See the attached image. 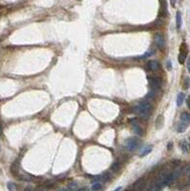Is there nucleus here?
Returning a JSON list of instances; mask_svg holds the SVG:
<instances>
[{
  "label": "nucleus",
  "mask_w": 190,
  "mask_h": 191,
  "mask_svg": "<svg viewBox=\"0 0 190 191\" xmlns=\"http://www.w3.org/2000/svg\"><path fill=\"white\" fill-rule=\"evenodd\" d=\"M77 188V184L76 182H72L68 184V187H67V189L69 190H74V189H76Z\"/></svg>",
  "instance_id": "6ab92c4d"
},
{
  "label": "nucleus",
  "mask_w": 190,
  "mask_h": 191,
  "mask_svg": "<svg viewBox=\"0 0 190 191\" xmlns=\"http://www.w3.org/2000/svg\"><path fill=\"white\" fill-rule=\"evenodd\" d=\"M189 148H190V145H189Z\"/></svg>",
  "instance_id": "7c9ffc66"
},
{
  "label": "nucleus",
  "mask_w": 190,
  "mask_h": 191,
  "mask_svg": "<svg viewBox=\"0 0 190 191\" xmlns=\"http://www.w3.org/2000/svg\"><path fill=\"white\" fill-rule=\"evenodd\" d=\"M167 148H168L169 150H170V149L172 148V142H169L168 144H167Z\"/></svg>",
  "instance_id": "a878e982"
},
{
  "label": "nucleus",
  "mask_w": 190,
  "mask_h": 191,
  "mask_svg": "<svg viewBox=\"0 0 190 191\" xmlns=\"http://www.w3.org/2000/svg\"><path fill=\"white\" fill-rule=\"evenodd\" d=\"M144 185H145V181H144V179L140 178L139 179L138 181L134 184L133 185V189H135V190H142L144 188Z\"/></svg>",
  "instance_id": "0eeeda50"
},
{
  "label": "nucleus",
  "mask_w": 190,
  "mask_h": 191,
  "mask_svg": "<svg viewBox=\"0 0 190 191\" xmlns=\"http://www.w3.org/2000/svg\"><path fill=\"white\" fill-rule=\"evenodd\" d=\"M187 54H188L187 45L185 43H182L181 47H180V54H179V57H178V60L180 62V64H184L185 62Z\"/></svg>",
  "instance_id": "7ed1b4c3"
},
{
  "label": "nucleus",
  "mask_w": 190,
  "mask_h": 191,
  "mask_svg": "<svg viewBox=\"0 0 190 191\" xmlns=\"http://www.w3.org/2000/svg\"><path fill=\"white\" fill-rule=\"evenodd\" d=\"M8 188H9L10 190H15V189H16L15 184L14 183H9V184H8Z\"/></svg>",
  "instance_id": "4be33fe9"
},
{
  "label": "nucleus",
  "mask_w": 190,
  "mask_h": 191,
  "mask_svg": "<svg viewBox=\"0 0 190 191\" xmlns=\"http://www.w3.org/2000/svg\"><path fill=\"white\" fill-rule=\"evenodd\" d=\"M2 134V127H1V124H0V135Z\"/></svg>",
  "instance_id": "cd10ccee"
},
{
  "label": "nucleus",
  "mask_w": 190,
  "mask_h": 191,
  "mask_svg": "<svg viewBox=\"0 0 190 191\" xmlns=\"http://www.w3.org/2000/svg\"><path fill=\"white\" fill-rule=\"evenodd\" d=\"M187 124L186 123H184V122H183L182 120H180V122L178 123V126H177V131L179 132V133H183V132H184L185 131V129L187 128Z\"/></svg>",
  "instance_id": "f8f14e48"
},
{
  "label": "nucleus",
  "mask_w": 190,
  "mask_h": 191,
  "mask_svg": "<svg viewBox=\"0 0 190 191\" xmlns=\"http://www.w3.org/2000/svg\"><path fill=\"white\" fill-rule=\"evenodd\" d=\"M162 125H163V117L161 115L157 118V119H156V127L158 129H161Z\"/></svg>",
  "instance_id": "4468645a"
},
{
  "label": "nucleus",
  "mask_w": 190,
  "mask_h": 191,
  "mask_svg": "<svg viewBox=\"0 0 190 191\" xmlns=\"http://www.w3.org/2000/svg\"><path fill=\"white\" fill-rule=\"evenodd\" d=\"M187 70H188V72L190 73V58H189L188 60H187Z\"/></svg>",
  "instance_id": "393cba45"
},
{
  "label": "nucleus",
  "mask_w": 190,
  "mask_h": 191,
  "mask_svg": "<svg viewBox=\"0 0 190 191\" xmlns=\"http://www.w3.org/2000/svg\"><path fill=\"white\" fill-rule=\"evenodd\" d=\"M156 91H157V90H154V89H152L151 91L146 95V97H145V98L146 99H152L154 97H155V95H156Z\"/></svg>",
  "instance_id": "f3484780"
},
{
  "label": "nucleus",
  "mask_w": 190,
  "mask_h": 191,
  "mask_svg": "<svg viewBox=\"0 0 190 191\" xmlns=\"http://www.w3.org/2000/svg\"><path fill=\"white\" fill-rule=\"evenodd\" d=\"M188 184H189V185H190V175H189V179H188Z\"/></svg>",
  "instance_id": "c85d7f7f"
},
{
  "label": "nucleus",
  "mask_w": 190,
  "mask_h": 191,
  "mask_svg": "<svg viewBox=\"0 0 190 191\" xmlns=\"http://www.w3.org/2000/svg\"><path fill=\"white\" fill-rule=\"evenodd\" d=\"M140 145V140L136 137L134 138H130V139H127L124 142V146L127 150L129 151H133L138 148V146Z\"/></svg>",
  "instance_id": "f03ea898"
},
{
  "label": "nucleus",
  "mask_w": 190,
  "mask_h": 191,
  "mask_svg": "<svg viewBox=\"0 0 190 191\" xmlns=\"http://www.w3.org/2000/svg\"><path fill=\"white\" fill-rule=\"evenodd\" d=\"M176 26L178 30H180L182 27V14L181 12H179V11L176 14Z\"/></svg>",
  "instance_id": "9b49d317"
},
{
  "label": "nucleus",
  "mask_w": 190,
  "mask_h": 191,
  "mask_svg": "<svg viewBox=\"0 0 190 191\" xmlns=\"http://www.w3.org/2000/svg\"><path fill=\"white\" fill-rule=\"evenodd\" d=\"M189 86H190V78L189 77H185L184 81V88L186 90V89L189 88Z\"/></svg>",
  "instance_id": "aec40b11"
},
{
  "label": "nucleus",
  "mask_w": 190,
  "mask_h": 191,
  "mask_svg": "<svg viewBox=\"0 0 190 191\" xmlns=\"http://www.w3.org/2000/svg\"><path fill=\"white\" fill-rule=\"evenodd\" d=\"M151 108H152V106H151V104L149 102H141L137 106L134 107L133 112L136 115L140 116V118L146 119L148 118L149 114H150Z\"/></svg>",
  "instance_id": "f257e3e1"
},
{
  "label": "nucleus",
  "mask_w": 190,
  "mask_h": 191,
  "mask_svg": "<svg viewBox=\"0 0 190 191\" xmlns=\"http://www.w3.org/2000/svg\"><path fill=\"white\" fill-rule=\"evenodd\" d=\"M148 82L151 88L154 90H158L162 86V80L158 76H148Z\"/></svg>",
  "instance_id": "20e7f679"
},
{
  "label": "nucleus",
  "mask_w": 190,
  "mask_h": 191,
  "mask_svg": "<svg viewBox=\"0 0 190 191\" xmlns=\"http://www.w3.org/2000/svg\"><path fill=\"white\" fill-rule=\"evenodd\" d=\"M153 149V146L152 145H147V146L143 147L140 151V157H144L146 156L147 154H149Z\"/></svg>",
  "instance_id": "1a4fd4ad"
},
{
  "label": "nucleus",
  "mask_w": 190,
  "mask_h": 191,
  "mask_svg": "<svg viewBox=\"0 0 190 191\" xmlns=\"http://www.w3.org/2000/svg\"><path fill=\"white\" fill-rule=\"evenodd\" d=\"M167 67H168L169 69H171V62H170V61L167 62Z\"/></svg>",
  "instance_id": "bb28decb"
},
{
  "label": "nucleus",
  "mask_w": 190,
  "mask_h": 191,
  "mask_svg": "<svg viewBox=\"0 0 190 191\" xmlns=\"http://www.w3.org/2000/svg\"><path fill=\"white\" fill-rule=\"evenodd\" d=\"M181 120L184 123H186L187 125L190 124V113H187V112H184L181 115Z\"/></svg>",
  "instance_id": "9d476101"
},
{
  "label": "nucleus",
  "mask_w": 190,
  "mask_h": 191,
  "mask_svg": "<svg viewBox=\"0 0 190 191\" xmlns=\"http://www.w3.org/2000/svg\"><path fill=\"white\" fill-rule=\"evenodd\" d=\"M119 167H120L119 163V162H115V163H112V165H111V170L113 171V172H117V171L119 170Z\"/></svg>",
  "instance_id": "2eb2a0df"
},
{
  "label": "nucleus",
  "mask_w": 190,
  "mask_h": 191,
  "mask_svg": "<svg viewBox=\"0 0 190 191\" xmlns=\"http://www.w3.org/2000/svg\"><path fill=\"white\" fill-rule=\"evenodd\" d=\"M186 104H187V107L189 108V110H190V96L187 98V100H186Z\"/></svg>",
  "instance_id": "b1692460"
},
{
  "label": "nucleus",
  "mask_w": 190,
  "mask_h": 191,
  "mask_svg": "<svg viewBox=\"0 0 190 191\" xmlns=\"http://www.w3.org/2000/svg\"><path fill=\"white\" fill-rule=\"evenodd\" d=\"M146 68L149 71L156 72V71H158L160 69V64H159L158 61H156V60H150L146 64Z\"/></svg>",
  "instance_id": "423d86ee"
},
{
  "label": "nucleus",
  "mask_w": 190,
  "mask_h": 191,
  "mask_svg": "<svg viewBox=\"0 0 190 191\" xmlns=\"http://www.w3.org/2000/svg\"><path fill=\"white\" fill-rule=\"evenodd\" d=\"M154 42L156 44V46L160 49H162L164 47L165 41H164V37L162 33H156V35L154 36Z\"/></svg>",
  "instance_id": "39448f33"
},
{
  "label": "nucleus",
  "mask_w": 190,
  "mask_h": 191,
  "mask_svg": "<svg viewBox=\"0 0 190 191\" xmlns=\"http://www.w3.org/2000/svg\"><path fill=\"white\" fill-rule=\"evenodd\" d=\"M176 3H177V0H170V4H171L172 7H175Z\"/></svg>",
  "instance_id": "5701e85b"
},
{
  "label": "nucleus",
  "mask_w": 190,
  "mask_h": 191,
  "mask_svg": "<svg viewBox=\"0 0 190 191\" xmlns=\"http://www.w3.org/2000/svg\"><path fill=\"white\" fill-rule=\"evenodd\" d=\"M101 188H102V186H101V184H100V183H98V182H97V183L95 182L93 186H92L93 190H100Z\"/></svg>",
  "instance_id": "a211bd4d"
},
{
  "label": "nucleus",
  "mask_w": 190,
  "mask_h": 191,
  "mask_svg": "<svg viewBox=\"0 0 190 191\" xmlns=\"http://www.w3.org/2000/svg\"><path fill=\"white\" fill-rule=\"evenodd\" d=\"M132 130H133V132L135 133V134L139 135V136L142 135V129H141V127L140 126V124L136 120L134 121V122H132Z\"/></svg>",
  "instance_id": "6e6552de"
},
{
  "label": "nucleus",
  "mask_w": 190,
  "mask_h": 191,
  "mask_svg": "<svg viewBox=\"0 0 190 191\" xmlns=\"http://www.w3.org/2000/svg\"><path fill=\"white\" fill-rule=\"evenodd\" d=\"M181 148H182L184 153H187V145H186V143L184 141L181 142Z\"/></svg>",
  "instance_id": "412c9836"
},
{
  "label": "nucleus",
  "mask_w": 190,
  "mask_h": 191,
  "mask_svg": "<svg viewBox=\"0 0 190 191\" xmlns=\"http://www.w3.org/2000/svg\"><path fill=\"white\" fill-rule=\"evenodd\" d=\"M184 93H179L178 97H177V100H176V102H177V106H182V104L184 103Z\"/></svg>",
  "instance_id": "ddd939ff"
},
{
  "label": "nucleus",
  "mask_w": 190,
  "mask_h": 191,
  "mask_svg": "<svg viewBox=\"0 0 190 191\" xmlns=\"http://www.w3.org/2000/svg\"><path fill=\"white\" fill-rule=\"evenodd\" d=\"M100 178H101V181H102V182L106 183V182H108L109 180L111 179V174H110L109 172H105L102 176H100Z\"/></svg>",
  "instance_id": "dca6fc26"
},
{
  "label": "nucleus",
  "mask_w": 190,
  "mask_h": 191,
  "mask_svg": "<svg viewBox=\"0 0 190 191\" xmlns=\"http://www.w3.org/2000/svg\"><path fill=\"white\" fill-rule=\"evenodd\" d=\"M189 141H190V138H189Z\"/></svg>",
  "instance_id": "c756f323"
}]
</instances>
